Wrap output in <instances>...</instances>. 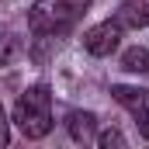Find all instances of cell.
<instances>
[{
  "mask_svg": "<svg viewBox=\"0 0 149 149\" xmlns=\"http://www.w3.org/2000/svg\"><path fill=\"white\" fill-rule=\"evenodd\" d=\"M87 7H90V0H35L28 10V24L38 38H52L70 31L87 14Z\"/></svg>",
  "mask_w": 149,
  "mask_h": 149,
  "instance_id": "obj_1",
  "label": "cell"
},
{
  "mask_svg": "<svg viewBox=\"0 0 149 149\" xmlns=\"http://www.w3.org/2000/svg\"><path fill=\"white\" fill-rule=\"evenodd\" d=\"M7 142H10V121H7V111L0 104V146H7Z\"/></svg>",
  "mask_w": 149,
  "mask_h": 149,
  "instance_id": "obj_10",
  "label": "cell"
},
{
  "mask_svg": "<svg viewBox=\"0 0 149 149\" xmlns=\"http://www.w3.org/2000/svg\"><path fill=\"white\" fill-rule=\"evenodd\" d=\"M121 31L125 28L118 21H101V24H94V28L83 31V49L90 56H111L118 49V42H121Z\"/></svg>",
  "mask_w": 149,
  "mask_h": 149,
  "instance_id": "obj_4",
  "label": "cell"
},
{
  "mask_svg": "<svg viewBox=\"0 0 149 149\" xmlns=\"http://www.w3.org/2000/svg\"><path fill=\"white\" fill-rule=\"evenodd\" d=\"M17 52H21V42L14 35H0V66H10L14 59H17Z\"/></svg>",
  "mask_w": 149,
  "mask_h": 149,
  "instance_id": "obj_8",
  "label": "cell"
},
{
  "mask_svg": "<svg viewBox=\"0 0 149 149\" xmlns=\"http://www.w3.org/2000/svg\"><path fill=\"white\" fill-rule=\"evenodd\" d=\"M14 125L24 132V139H45L52 132V94L45 83L28 87L14 104Z\"/></svg>",
  "mask_w": 149,
  "mask_h": 149,
  "instance_id": "obj_2",
  "label": "cell"
},
{
  "mask_svg": "<svg viewBox=\"0 0 149 149\" xmlns=\"http://www.w3.org/2000/svg\"><path fill=\"white\" fill-rule=\"evenodd\" d=\"M121 70H128V73H149V49H125L121 52Z\"/></svg>",
  "mask_w": 149,
  "mask_h": 149,
  "instance_id": "obj_7",
  "label": "cell"
},
{
  "mask_svg": "<svg viewBox=\"0 0 149 149\" xmlns=\"http://www.w3.org/2000/svg\"><path fill=\"white\" fill-rule=\"evenodd\" d=\"M66 128H70V135H73L76 142H90L94 132H97V118H94L90 111H70Z\"/></svg>",
  "mask_w": 149,
  "mask_h": 149,
  "instance_id": "obj_6",
  "label": "cell"
},
{
  "mask_svg": "<svg viewBox=\"0 0 149 149\" xmlns=\"http://www.w3.org/2000/svg\"><path fill=\"white\" fill-rule=\"evenodd\" d=\"M114 21H118L121 28H146L149 24V3L146 0H121Z\"/></svg>",
  "mask_w": 149,
  "mask_h": 149,
  "instance_id": "obj_5",
  "label": "cell"
},
{
  "mask_svg": "<svg viewBox=\"0 0 149 149\" xmlns=\"http://www.w3.org/2000/svg\"><path fill=\"white\" fill-rule=\"evenodd\" d=\"M111 97L125 108V111L135 118V125H139V132H142V139L149 142V90L142 87H125V83H114L111 87Z\"/></svg>",
  "mask_w": 149,
  "mask_h": 149,
  "instance_id": "obj_3",
  "label": "cell"
},
{
  "mask_svg": "<svg viewBox=\"0 0 149 149\" xmlns=\"http://www.w3.org/2000/svg\"><path fill=\"white\" fill-rule=\"evenodd\" d=\"M97 146H101V149H111V146H125V135H121L118 128H108V132H101V135H97Z\"/></svg>",
  "mask_w": 149,
  "mask_h": 149,
  "instance_id": "obj_9",
  "label": "cell"
}]
</instances>
